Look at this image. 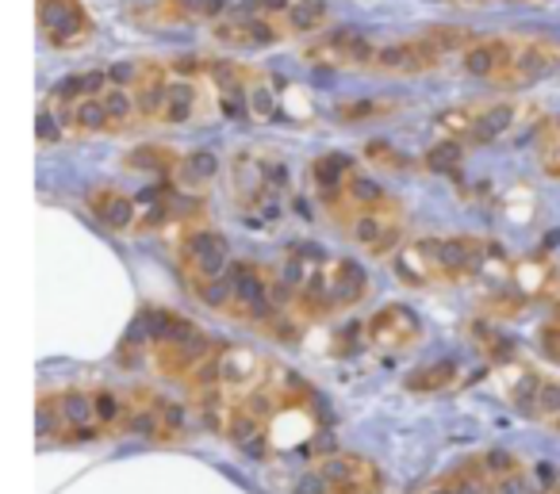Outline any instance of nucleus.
<instances>
[{
	"instance_id": "nucleus-1",
	"label": "nucleus",
	"mask_w": 560,
	"mask_h": 494,
	"mask_svg": "<svg viewBox=\"0 0 560 494\" xmlns=\"http://www.w3.org/2000/svg\"><path fill=\"white\" fill-rule=\"evenodd\" d=\"M226 280H231V299H226L223 315L234 318V322H246V326H254V330H261L265 318L284 307V303L277 299V272L261 269V264L234 261Z\"/></svg>"
},
{
	"instance_id": "nucleus-2",
	"label": "nucleus",
	"mask_w": 560,
	"mask_h": 494,
	"mask_svg": "<svg viewBox=\"0 0 560 494\" xmlns=\"http://www.w3.org/2000/svg\"><path fill=\"white\" fill-rule=\"evenodd\" d=\"M177 261H180V272H185L188 287L192 292H203L208 284L226 277L231 269V242L208 223H192L180 231V242H177Z\"/></svg>"
},
{
	"instance_id": "nucleus-3",
	"label": "nucleus",
	"mask_w": 560,
	"mask_h": 494,
	"mask_svg": "<svg viewBox=\"0 0 560 494\" xmlns=\"http://www.w3.org/2000/svg\"><path fill=\"white\" fill-rule=\"evenodd\" d=\"M211 43L223 50H234V55H254V50H269L280 47V43H289V35H284V27L272 16L249 9V4H238V9H226L211 24Z\"/></svg>"
},
{
	"instance_id": "nucleus-4",
	"label": "nucleus",
	"mask_w": 560,
	"mask_h": 494,
	"mask_svg": "<svg viewBox=\"0 0 560 494\" xmlns=\"http://www.w3.org/2000/svg\"><path fill=\"white\" fill-rule=\"evenodd\" d=\"M518 104L514 101H488V104H465L453 108L438 119V127L445 131V139L472 142V146H488V142L503 139L514 124H518Z\"/></svg>"
},
{
	"instance_id": "nucleus-5",
	"label": "nucleus",
	"mask_w": 560,
	"mask_h": 494,
	"mask_svg": "<svg viewBox=\"0 0 560 494\" xmlns=\"http://www.w3.org/2000/svg\"><path fill=\"white\" fill-rule=\"evenodd\" d=\"M35 24L50 50H81L93 43L96 20L85 0H35Z\"/></svg>"
},
{
	"instance_id": "nucleus-6",
	"label": "nucleus",
	"mask_w": 560,
	"mask_h": 494,
	"mask_svg": "<svg viewBox=\"0 0 560 494\" xmlns=\"http://www.w3.org/2000/svg\"><path fill=\"white\" fill-rule=\"evenodd\" d=\"M300 58L315 70H373L376 43L353 27H327L300 47Z\"/></svg>"
},
{
	"instance_id": "nucleus-7",
	"label": "nucleus",
	"mask_w": 560,
	"mask_h": 494,
	"mask_svg": "<svg viewBox=\"0 0 560 494\" xmlns=\"http://www.w3.org/2000/svg\"><path fill=\"white\" fill-rule=\"evenodd\" d=\"M560 66V43L549 35H514V55L511 66L499 73V81L491 89L499 93H522V89L537 85L541 78H549Z\"/></svg>"
},
{
	"instance_id": "nucleus-8",
	"label": "nucleus",
	"mask_w": 560,
	"mask_h": 494,
	"mask_svg": "<svg viewBox=\"0 0 560 494\" xmlns=\"http://www.w3.org/2000/svg\"><path fill=\"white\" fill-rule=\"evenodd\" d=\"M404 231H407V208L392 196L376 200L373 208H365L350 226V238L361 249H369V257H392L404 246Z\"/></svg>"
},
{
	"instance_id": "nucleus-9",
	"label": "nucleus",
	"mask_w": 560,
	"mask_h": 494,
	"mask_svg": "<svg viewBox=\"0 0 560 494\" xmlns=\"http://www.w3.org/2000/svg\"><path fill=\"white\" fill-rule=\"evenodd\" d=\"M445 62H450V58L430 39V32H419V35H411V39L376 43V58L369 73H381V78H422V73L442 70Z\"/></svg>"
},
{
	"instance_id": "nucleus-10",
	"label": "nucleus",
	"mask_w": 560,
	"mask_h": 494,
	"mask_svg": "<svg viewBox=\"0 0 560 494\" xmlns=\"http://www.w3.org/2000/svg\"><path fill=\"white\" fill-rule=\"evenodd\" d=\"M365 341L373 349H388V353H404V349L422 341V318L404 303H388L365 322Z\"/></svg>"
},
{
	"instance_id": "nucleus-11",
	"label": "nucleus",
	"mask_w": 560,
	"mask_h": 494,
	"mask_svg": "<svg viewBox=\"0 0 560 494\" xmlns=\"http://www.w3.org/2000/svg\"><path fill=\"white\" fill-rule=\"evenodd\" d=\"M438 264H442V284H460V280L483 277L491 242L472 238V234H453V238H434Z\"/></svg>"
},
{
	"instance_id": "nucleus-12",
	"label": "nucleus",
	"mask_w": 560,
	"mask_h": 494,
	"mask_svg": "<svg viewBox=\"0 0 560 494\" xmlns=\"http://www.w3.org/2000/svg\"><path fill=\"white\" fill-rule=\"evenodd\" d=\"M226 9H231L226 0H147V9L139 12V20L154 27H188V24L211 27Z\"/></svg>"
},
{
	"instance_id": "nucleus-13",
	"label": "nucleus",
	"mask_w": 560,
	"mask_h": 494,
	"mask_svg": "<svg viewBox=\"0 0 560 494\" xmlns=\"http://www.w3.org/2000/svg\"><path fill=\"white\" fill-rule=\"evenodd\" d=\"M265 379H269V364H265L261 356L254 353V349L226 345V341L219 345V384H223L226 391L234 395V399L257 391Z\"/></svg>"
},
{
	"instance_id": "nucleus-14",
	"label": "nucleus",
	"mask_w": 560,
	"mask_h": 494,
	"mask_svg": "<svg viewBox=\"0 0 560 494\" xmlns=\"http://www.w3.org/2000/svg\"><path fill=\"white\" fill-rule=\"evenodd\" d=\"M277 177L280 169H272L265 157L257 154H238L234 157V169H231V185H234V200L242 203V208H261L265 200H272V192H277Z\"/></svg>"
},
{
	"instance_id": "nucleus-15",
	"label": "nucleus",
	"mask_w": 560,
	"mask_h": 494,
	"mask_svg": "<svg viewBox=\"0 0 560 494\" xmlns=\"http://www.w3.org/2000/svg\"><path fill=\"white\" fill-rule=\"evenodd\" d=\"M511 55H514V35H476L457 62H460V70H465L468 78L495 85L499 73L511 66Z\"/></svg>"
},
{
	"instance_id": "nucleus-16",
	"label": "nucleus",
	"mask_w": 560,
	"mask_h": 494,
	"mask_svg": "<svg viewBox=\"0 0 560 494\" xmlns=\"http://www.w3.org/2000/svg\"><path fill=\"white\" fill-rule=\"evenodd\" d=\"M319 471L338 486V491H353V494H376L381 491V471L373 460L358 452H335L327 460H319Z\"/></svg>"
},
{
	"instance_id": "nucleus-17",
	"label": "nucleus",
	"mask_w": 560,
	"mask_h": 494,
	"mask_svg": "<svg viewBox=\"0 0 560 494\" xmlns=\"http://www.w3.org/2000/svg\"><path fill=\"white\" fill-rule=\"evenodd\" d=\"M396 264V277L404 284H442V264H438V246L434 238H415V242H404L399 254L392 257Z\"/></svg>"
},
{
	"instance_id": "nucleus-18",
	"label": "nucleus",
	"mask_w": 560,
	"mask_h": 494,
	"mask_svg": "<svg viewBox=\"0 0 560 494\" xmlns=\"http://www.w3.org/2000/svg\"><path fill=\"white\" fill-rule=\"evenodd\" d=\"M85 208L93 211V219L108 231H139V200L119 188H93L85 196Z\"/></svg>"
},
{
	"instance_id": "nucleus-19",
	"label": "nucleus",
	"mask_w": 560,
	"mask_h": 494,
	"mask_svg": "<svg viewBox=\"0 0 560 494\" xmlns=\"http://www.w3.org/2000/svg\"><path fill=\"white\" fill-rule=\"evenodd\" d=\"M200 85H196V78H188V73L173 70L170 85H165V96H162V111H158V124L162 127H180L188 124V119H196V111H200Z\"/></svg>"
},
{
	"instance_id": "nucleus-20",
	"label": "nucleus",
	"mask_w": 560,
	"mask_h": 494,
	"mask_svg": "<svg viewBox=\"0 0 560 494\" xmlns=\"http://www.w3.org/2000/svg\"><path fill=\"white\" fill-rule=\"evenodd\" d=\"M353 177H358V162H353L350 154H319L312 162V180H315V192H319L323 203H327L330 196L342 192Z\"/></svg>"
},
{
	"instance_id": "nucleus-21",
	"label": "nucleus",
	"mask_w": 560,
	"mask_h": 494,
	"mask_svg": "<svg viewBox=\"0 0 560 494\" xmlns=\"http://www.w3.org/2000/svg\"><path fill=\"white\" fill-rule=\"evenodd\" d=\"M534 157L537 169L549 180H560V116H549L534 131Z\"/></svg>"
},
{
	"instance_id": "nucleus-22",
	"label": "nucleus",
	"mask_w": 560,
	"mask_h": 494,
	"mask_svg": "<svg viewBox=\"0 0 560 494\" xmlns=\"http://www.w3.org/2000/svg\"><path fill=\"white\" fill-rule=\"evenodd\" d=\"M215 173H219V157L211 154V150H192V154H180L173 177H177V185L188 188V192H200L203 185L215 180Z\"/></svg>"
},
{
	"instance_id": "nucleus-23",
	"label": "nucleus",
	"mask_w": 560,
	"mask_h": 494,
	"mask_svg": "<svg viewBox=\"0 0 560 494\" xmlns=\"http://www.w3.org/2000/svg\"><path fill=\"white\" fill-rule=\"evenodd\" d=\"M453 384H457V364L453 361L422 364V368L407 372V391H419V395L445 391V387H453Z\"/></svg>"
},
{
	"instance_id": "nucleus-24",
	"label": "nucleus",
	"mask_w": 560,
	"mask_h": 494,
	"mask_svg": "<svg viewBox=\"0 0 560 494\" xmlns=\"http://www.w3.org/2000/svg\"><path fill=\"white\" fill-rule=\"evenodd\" d=\"M177 162H180V154L177 150H170V146H139V150H131V154L124 157V165L127 169H135V173H158V177H165L170 173L173 177V169H177Z\"/></svg>"
},
{
	"instance_id": "nucleus-25",
	"label": "nucleus",
	"mask_w": 560,
	"mask_h": 494,
	"mask_svg": "<svg viewBox=\"0 0 560 494\" xmlns=\"http://www.w3.org/2000/svg\"><path fill=\"white\" fill-rule=\"evenodd\" d=\"M93 407H96V425L104 433H124L127 395L112 391V387H93Z\"/></svg>"
},
{
	"instance_id": "nucleus-26",
	"label": "nucleus",
	"mask_w": 560,
	"mask_h": 494,
	"mask_svg": "<svg viewBox=\"0 0 560 494\" xmlns=\"http://www.w3.org/2000/svg\"><path fill=\"white\" fill-rule=\"evenodd\" d=\"M472 463L476 471H480L488 483H499V479H506V475H518L522 471V460L514 452H506V448H488V452H480V456H472Z\"/></svg>"
},
{
	"instance_id": "nucleus-27",
	"label": "nucleus",
	"mask_w": 560,
	"mask_h": 494,
	"mask_svg": "<svg viewBox=\"0 0 560 494\" xmlns=\"http://www.w3.org/2000/svg\"><path fill=\"white\" fill-rule=\"evenodd\" d=\"M185 433H188V407H185V402L165 399V407H162V437H158V445H177V440H185Z\"/></svg>"
},
{
	"instance_id": "nucleus-28",
	"label": "nucleus",
	"mask_w": 560,
	"mask_h": 494,
	"mask_svg": "<svg viewBox=\"0 0 560 494\" xmlns=\"http://www.w3.org/2000/svg\"><path fill=\"white\" fill-rule=\"evenodd\" d=\"M472 341H476V349H480V353L488 356L491 364H503V361H511V356H514L511 341H506L503 333L488 330V326H472Z\"/></svg>"
},
{
	"instance_id": "nucleus-29",
	"label": "nucleus",
	"mask_w": 560,
	"mask_h": 494,
	"mask_svg": "<svg viewBox=\"0 0 560 494\" xmlns=\"http://www.w3.org/2000/svg\"><path fill=\"white\" fill-rule=\"evenodd\" d=\"M460 157H465V142L445 139V142H438V146L427 154V165H430V169H438V173H457L460 169Z\"/></svg>"
},
{
	"instance_id": "nucleus-30",
	"label": "nucleus",
	"mask_w": 560,
	"mask_h": 494,
	"mask_svg": "<svg viewBox=\"0 0 560 494\" xmlns=\"http://www.w3.org/2000/svg\"><path fill=\"white\" fill-rule=\"evenodd\" d=\"M560 414V379H541L537 387V402H534V417L549 425Z\"/></svg>"
},
{
	"instance_id": "nucleus-31",
	"label": "nucleus",
	"mask_w": 560,
	"mask_h": 494,
	"mask_svg": "<svg viewBox=\"0 0 560 494\" xmlns=\"http://www.w3.org/2000/svg\"><path fill=\"white\" fill-rule=\"evenodd\" d=\"M526 310V295H491L483 303V315L488 318H511V315H522Z\"/></svg>"
},
{
	"instance_id": "nucleus-32",
	"label": "nucleus",
	"mask_w": 560,
	"mask_h": 494,
	"mask_svg": "<svg viewBox=\"0 0 560 494\" xmlns=\"http://www.w3.org/2000/svg\"><path fill=\"white\" fill-rule=\"evenodd\" d=\"M292 494H335V483H330V479L323 475L319 468H315V471H307V475L300 479Z\"/></svg>"
},
{
	"instance_id": "nucleus-33",
	"label": "nucleus",
	"mask_w": 560,
	"mask_h": 494,
	"mask_svg": "<svg viewBox=\"0 0 560 494\" xmlns=\"http://www.w3.org/2000/svg\"><path fill=\"white\" fill-rule=\"evenodd\" d=\"M537 345H541V353L549 356L552 364H560V322H549L541 333H537Z\"/></svg>"
},
{
	"instance_id": "nucleus-34",
	"label": "nucleus",
	"mask_w": 560,
	"mask_h": 494,
	"mask_svg": "<svg viewBox=\"0 0 560 494\" xmlns=\"http://www.w3.org/2000/svg\"><path fill=\"white\" fill-rule=\"evenodd\" d=\"M491 494H529V483H526V475H506V479H499V483H491Z\"/></svg>"
},
{
	"instance_id": "nucleus-35",
	"label": "nucleus",
	"mask_w": 560,
	"mask_h": 494,
	"mask_svg": "<svg viewBox=\"0 0 560 494\" xmlns=\"http://www.w3.org/2000/svg\"><path fill=\"white\" fill-rule=\"evenodd\" d=\"M422 494H453V486H450V479L442 475V479H438V483H430V486H427V491H422Z\"/></svg>"
},
{
	"instance_id": "nucleus-36",
	"label": "nucleus",
	"mask_w": 560,
	"mask_h": 494,
	"mask_svg": "<svg viewBox=\"0 0 560 494\" xmlns=\"http://www.w3.org/2000/svg\"><path fill=\"white\" fill-rule=\"evenodd\" d=\"M453 4H465V9H483V4H506V0H453Z\"/></svg>"
},
{
	"instance_id": "nucleus-37",
	"label": "nucleus",
	"mask_w": 560,
	"mask_h": 494,
	"mask_svg": "<svg viewBox=\"0 0 560 494\" xmlns=\"http://www.w3.org/2000/svg\"><path fill=\"white\" fill-rule=\"evenodd\" d=\"M549 430H552V433H560V414H557V417H552V422H549Z\"/></svg>"
},
{
	"instance_id": "nucleus-38",
	"label": "nucleus",
	"mask_w": 560,
	"mask_h": 494,
	"mask_svg": "<svg viewBox=\"0 0 560 494\" xmlns=\"http://www.w3.org/2000/svg\"><path fill=\"white\" fill-rule=\"evenodd\" d=\"M552 494H560V486H557V491H552Z\"/></svg>"
}]
</instances>
